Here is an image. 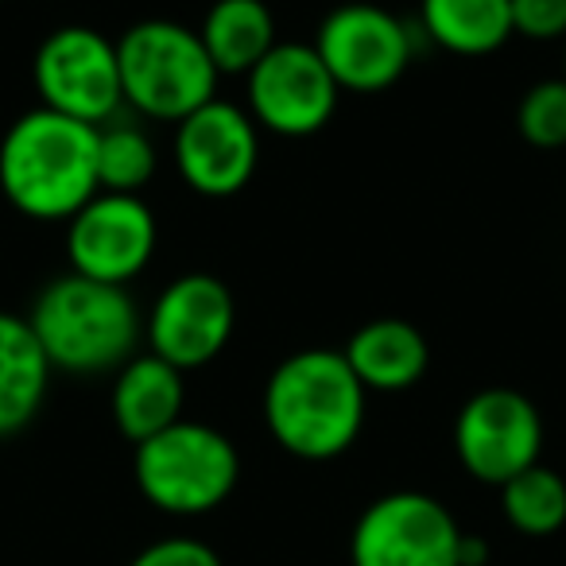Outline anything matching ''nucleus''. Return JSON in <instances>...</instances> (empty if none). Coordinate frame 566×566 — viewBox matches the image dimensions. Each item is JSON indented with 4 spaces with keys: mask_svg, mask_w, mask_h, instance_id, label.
<instances>
[{
    "mask_svg": "<svg viewBox=\"0 0 566 566\" xmlns=\"http://www.w3.org/2000/svg\"><path fill=\"white\" fill-rule=\"evenodd\" d=\"M365 385L342 349H300L264 385V427L287 454L331 462L365 427Z\"/></svg>",
    "mask_w": 566,
    "mask_h": 566,
    "instance_id": "obj_1",
    "label": "nucleus"
},
{
    "mask_svg": "<svg viewBox=\"0 0 566 566\" xmlns=\"http://www.w3.org/2000/svg\"><path fill=\"white\" fill-rule=\"evenodd\" d=\"M0 190L32 221H71L97 195V128L28 109L0 140Z\"/></svg>",
    "mask_w": 566,
    "mask_h": 566,
    "instance_id": "obj_2",
    "label": "nucleus"
},
{
    "mask_svg": "<svg viewBox=\"0 0 566 566\" xmlns=\"http://www.w3.org/2000/svg\"><path fill=\"white\" fill-rule=\"evenodd\" d=\"M24 318L51 369L74 377L117 373L128 357H136L144 338V318L128 287L86 280L78 272L43 283Z\"/></svg>",
    "mask_w": 566,
    "mask_h": 566,
    "instance_id": "obj_3",
    "label": "nucleus"
},
{
    "mask_svg": "<svg viewBox=\"0 0 566 566\" xmlns=\"http://www.w3.org/2000/svg\"><path fill=\"white\" fill-rule=\"evenodd\" d=\"M117 63L125 105L140 117L179 125L218 97V66L210 63L195 28L179 20L151 17L133 24L117 40Z\"/></svg>",
    "mask_w": 566,
    "mask_h": 566,
    "instance_id": "obj_4",
    "label": "nucleus"
},
{
    "mask_svg": "<svg viewBox=\"0 0 566 566\" xmlns=\"http://www.w3.org/2000/svg\"><path fill=\"white\" fill-rule=\"evenodd\" d=\"M133 478L151 509L171 516H206L237 489L241 458L218 427L179 419L167 431L136 442Z\"/></svg>",
    "mask_w": 566,
    "mask_h": 566,
    "instance_id": "obj_5",
    "label": "nucleus"
},
{
    "mask_svg": "<svg viewBox=\"0 0 566 566\" xmlns=\"http://www.w3.org/2000/svg\"><path fill=\"white\" fill-rule=\"evenodd\" d=\"M32 78L43 109H55L82 125H109L125 105L120 94L117 40L90 24H63L35 48Z\"/></svg>",
    "mask_w": 566,
    "mask_h": 566,
    "instance_id": "obj_6",
    "label": "nucleus"
},
{
    "mask_svg": "<svg viewBox=\"0 0 566 566\" xmlns=\"http://www.w3.org/2000/svg\"><path fill=\"white\" fill-rule=\"evenodd\" d=\"M244 109L256 128L287 140H303L331 125L338 109V82L318 59L315 43H275L244 74Z\"/></svg>",
    "mask_w": 566,
    "mask_h": 566,
    "instance_id": "obj_7",
    "label": "nucleus"
},
{
    "mask_svg": "<svg viewBox=\"0 0 566 566\" xmlns=\"http://www.w3.org/2000/svg\"><path fill=\"white\" fill-rule=\"evenodd\" d=\"M462 527L442 501L416 489L385 493L357 516L349 535L354 566H458Z\"/></svg>",
    "mask_w": 566,
    "mask_h": 566,
    "instance_id": "obj_8",
    "label": "nucleus"
},
{
    "mask_svg": "<svg viewBox=\"0 0 566 566\" xmlns=\"http://www.w3.org/2000/svg\"><path fill=\"white\" fill-rule=\"evenodd\" d=\"M543 419L539 408L516 388H481L454 419V454L481 485H496L539 462Z\"/></svg>",
    "mask_w": 566,
    "mask_h": 566,
    "instance_id": "obj_9",
    "label": "nucleus"
},
{
    "mask_svg": "<svg viewBox=\"0 0 566 566\" xmlns=\"http://www.w3.org/2000/svg\"><path fill=\"white\" fill-rule=\"evenodd\" d=\"M315 51L342 94H385L411 66V32L380 4H342L318 24Z\"/></svg>",
    "mask_w": 566,
    "mask_h": 566,
    "instance_id": "obj_10",
    "label": "nucleus"
},
{
    "mask_svg": "<svg viewBox=\"0 0 566 566\" xmlns=\"http://www.w3.org/2000/svg\"><path fill=\"white\" fill-rule=\"evenodd\" d=\"M171 159L179 179L202 198H233L260 164V128L249 109L213 97L175 125Z\"/></svg>",
    "mask_w": 566,
    "mask_h": 566,
    "instance_id": "obj_11",
    "label": "nucleus"
},
{
    "mask_svg": "<svg viewBox=\"0 0 566 566\" xmlns=\"http://www.w3.org/2000/svg\"><path fill=\"white\" fill-rule=\"evenodd\" d=\"M237 307L233 292L210 272L175 275L156 295L144 318L148 354L164 357L179 373L210 365L233 338Z\"/></svg>",
    "mask_w": 566,
    "mask_h": 566,
    "instance_id": "obj_12",
    "label": "nucleus"
},
{
    "mask_svg": "<svg viewBox=\"0 0 566 566\" xmlns=\"http://www.w3.org/2000/svg\"><path fill=\"white\" fill-rule=\"evenodd\" d=\"M159 226L140 195H109L97 190L71 221H66V260L71 272L97 283L128 287L156 256Z\"/></svg>",
    "mask_w": 566,
    "mask_h": 566,
    "instance_id": "obj_13",
    "label": "nucleus"
},
{
    "mask_svg": "<svg viewBox=\"0 0 566 566\" xmlns=\"http://www.w3.org/2000/svg\"><path fill=\"white\" fill-rule=\"evenodd\" d=\"M182 373L156 354H136L113 377V427L128 442H144L182 419Z\"/></svg>",
    "mask_w": 566,
    "mask_h": 566,
    "instance_id": "obj_14",
    "label": "nucleus"
},
{
    "mask_svg": "<svg viewBox=\"0 0 566 566\" xmlns=\"http://www.w3.org/2000/svg\"><path fill=\"white\" fill-rule=\"evenodd\" d=\"M346 361L365 392H403L419 385L431 365L427 338L403 318H373L346 342Z\"/></svg>",
    "mask_w": 566,
    "mask_h": 566,
    "instance_id": "obj_15",
    "label": "nucleus"
},
{
    "mask_svg": "<svg viewBox=\"0 0 566 566\" xmlns=\"http://www.w3.org/2000/svg\"><path fill=\"white\" fill-rule=\"evenodd\" d=\"M51 373L28 318L0 311V439L20 434L40 416Z\"/></svg>",
    "mask_w": 566,
    "mask_h": 566,
    "instance_id": "obj_16",
    "label": "nucleus"
},
{
    "mask_svg": "<svg viewBox=\"0 0 566 566\" xmlns=\"http://www.w3.org/2000/svg\"><path fill=\"white\" fill-rule=\"evenodd\" d=\"M419 28L450 55H493L512 40V0H419Z\"/></svg>",
    "mask_w": 566,
    "mask_h": 566,
    "instance_id": "obj_17",
    "label": "nucleus"
},
{
    "mask_svg": "<svg viewBox=\"0 0 566 566\" xmlns=\"http://www.w3.org/2000/svg\"><path fill=\"white\" fill-rule=\"evenodd\" d=\"M218 74H249L275 48V17L264 0H213L198 28Z\"/></svg>",
    "mask_w": 566,
    "mask_h": 566,
    "instance_id": "obj_18",
    "label": "nucleus"
},
{
    "mask_svg": "<svg viewBox=\"0 0 566 566\" xmlns=\"http://www.w3.org/2000/svg\"><path fill=\"white\" fill-rule=\"evenodd\" d=\"M156 144L133 120H109L97 128V187L109 195H144L156 179Z\"/></svg>",
    "mask_w": 566,
    "mask_h": 566,
    "instance_id": "obj_19",
    "label": "nucleus"
},
{
    "mask_svg": "<svg viewBox=\"0 0 566 566\" xmlns=\"http://www.w3.org/2000/svg\"><path fill=\"white\" fill-rule=\"evenodd\" d=\"M501 509L520 535H555L566 524V481L535 462L501 485Z\"/></svg>",
    "mask_w": 566,
    "mask_h": 566,
    "instance_id": "obj_20",
    "label": "nucleus"
},
{
    "mask_svg": "<svg viewBox=\"0 0 566 566\" xmlns=\"http://www.w3.org/2000/svg\"><path fill=\"white\" fill-rule=\"evenodd\" d=\"M516 128L532 148H566V82L543 78L527 86L516 105Z\"/></svg>",
    "mask_w": 566,
    "mask_h": 566,
    "instance_id": "obj_21",
    "label": "nucleus"
},
{
    "mask_svg": "<svg viewBox=\"0 0 566 566\" xmlns=\"http://www.w3.org/2000/svg\"><path fill=\"white\" fill-rule=\"evenodd\" d=\"M512 35L535 43L566 40V0H512Z\"/></svg>",
    "mask_w": 566,
    "mask_h": 566,
    "instance_id": "obj_22",
    "label": "nucleus"
},
{
    "mask_svg": "<svg viewBox=\"0 0 566 566\" xmlns=\"http://www.w3.org/2000/svg\"><path fill=\"white\" fill-rule=\"evenodd\" d=\"M128 566H221V555L213 547H206L202 539L171 535V539H159L151 547H144Z\"/></svg>",
    "mask_w": 566,
    "mask_h": 566,
    "instance_id": "obj_23",
    "label": "nucleus"
},
{
    "mask_svg": "<svg viewBox=\"0 0 566 566\" xmlns=\"http://www.w3.org/2000/svg\"><path fill=\"white\" fill-rule=\"evenodd\" d=\"M558 78L566 82V40H563V74H558Z\"/></svg>",
    "mask_w": 566,
    "mask_h": 566,
    "instance_id": "obj_24",
    "label": "nucleus"
}]
</instances>
